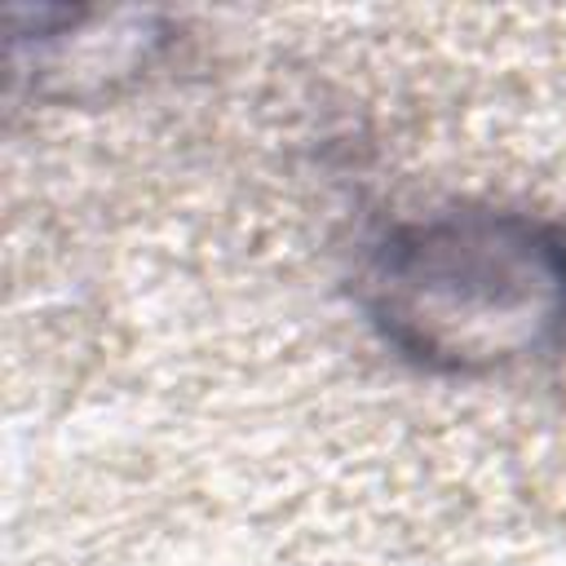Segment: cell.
I'll return each mask as SVG.
<instances>
[{
    "label": "cell",
    "instance_id": "6da1fadb",
    "mask_svg": "<svg viewBox=\"0 0 566 566\" xmlns=\"http://www.w3.org/2000/svg\"><path fill=\"white\" fill-rule=\"evenodd\" d=\"M358 305L407 363L486 376L566 345V226L455 203L394 221L358 270Z\"/></svg>",
    "mask_w": 566,
    "mask_h": 566
}]
</instances>
